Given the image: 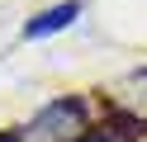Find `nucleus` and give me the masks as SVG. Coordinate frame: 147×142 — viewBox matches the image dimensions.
I'll use <instances>...</instances> for the list:
<instances>
[{
    "instance_id": "obj_1",
    "label": "nucleus",
    "mask_w": 147,
    "mask_h": 142,
    "mask_svg": "<svg viewBox=\"0 0 147 142\" xmlns=\"http://www.w3.org/2000/svg\"><path fill=\"white\" fill-rule=\"evenodd\" d=\"M76 14H81V5H76V0H67V5H52V9H43L38 19H29V24H24V38H48V33H57V28H67Z\"/></svg>"
}]
</instances>
